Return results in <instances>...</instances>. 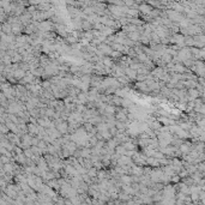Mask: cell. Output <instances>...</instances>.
Returning <instances> with one entry per match:
<instances>
[{
	"instance_id": "obj_1",
	"label": "cell",
	"mask_w": 205,
	"mask_h": 205,
	"mask_svg": "<svg viewBox=\"0 0 205 205\" xmlns=\"http://www.w3.org/2000/svg\"><path fill=\"white\" fill-rule=\"evenodd\" d=\"M132 160H133V162H135L136 166H139V167H146V166H148V163H146L148 157H146L144 154L139 152V151H137L136 155L132 157Z\"/></svg>"
},
{
	"instance_id": "obj_2",
	"label": "cell",
	"mask_w": 205,
	"mask_h": 205,
	"mask_svg": "<svg viewBox=\"0 0 205 205\" xmlns=\"http://www.w3.org/2000/svg\"><path fill=\"white\" fill-rule=\"evenodd\" d=\"M138 11H139V15L142 17H145V16H149L154 11V7L151 5H149L148 2H142L138 7Z\"/></svg>"
},
{
	"instance_id": "obj_3",
	"label": "cell",
	"mask_w": 205,
	"mask_h": 205,
	"mask_svg": "<svg viewBox=\"0 0 205 205\" xmlns=\"http://www.w3.org/2000/svg\"><path fill=\"white\" fill-rule=\"evenodd\" d=\"M133 88H136L137 90H139L140 93L143 94H150V89H149V85L146 84V82H136V84L133 85Z\"/></svg>"
},
{
	"instance_id": "obj_4",
	"label": "cell",
	"mask_w": 205,
	"mask_h": 205,
	"mask_svg": "<svg viewBox=\"0 0 205 205\" xmlns=\"http://www.w3.org/2000/svg\"><path fill=\"white\" fill-rule=\"evenodd\" d=\"M97 49L102 53L104 57H110L112 53H113V48H112L110 46H108L107 43H101V44L97 47Z\"/></svg>"
},
{
	"instance_id": "obj_5",
	"label": "cell",
	"mask_w": 205,
	"mask_h": 205,
	"mask_svg": "<svg viewBox=\"0 0 205 205\" xmlns=\"http://www.w3.org/2000/svg\"><path fill=\"white\" fill-rule=\"evenodd\" d=\"M130 175L138 176V177L143 176V175H144V167H139V166H136V164H135L133 167L130 168Z\"/></svg>"
},
{
	"instance_id": "obj_6",
	"label": "cell",
	"mask_w": 205,
	"mask_h": 205,
	"mask_svg": "<svg viewBox=\"0 0 205 205\" xmlns=\"http://www.w3.org/2000/svg\"><path fill=\"white\" fill-rule=\"evenodd\" d=\"M57 130L63 135V136H65V135H68V129H70V125H68L67 121H64V122H61V124H58L57 126Z\"/></svg>"
},
{
	"instance_id": "obj_7",
	"label": "cell",
	"mask_w": 205,
	"mask_h": 205,
	"mask_svg": "<svg viewBox=\"0 0 205 205\" xmlns=\"http://www.w3.org/2000/svg\"><path fill=\"white\" fill-rule=\"evenodd\" d=\"M146 163H148V167H151L152 169H156V168H160V160L155 158V157H148L146 160Z\"/></svg>"
},
{
	"instance_id": "obj_8",
	"label": "cell",
	"mask_w": 205,
	"mask_h": 205,
	"mask_svg": "<svg viewBox=\"0 0 205 205\" xmlns=\"http://www.w3.org/2000/svg\"><path fill=\"white\" fill-rule=\"evenodd\" d=\"M125 74L132 80V82H135L137 79V77H138V72L135 71V70H132L131 67H126L125 68Z\"/></svg>"
},
{
	"instance_id": "obj_9",
	"label": "cell",
	"mask_w": 205,
	"mask_h": 205,
	"mask_svg": "<svg viewBox=\"0 0 205 205\" xmlns=\"http://www.w3.org/2000/svg\"><path fill=\"white\" fill-rule=\"evenodd\" d=\"M102 64L108 68H113V66L115 65V61L110 58V57H104L102 59Z\"/></svg>"
},
{
	"instance_id": "obj_10",
	"label": "cell",
	"mask_w": 205,
	"mask_h": 205,
	"mask_svg": "<svg viewBox=\"0 0 205 205\" xmlns=\"http://www.w3.org/2000/svg\"><path fill=\"white\" fill-rule=\"evenodd\" d=\"M115 154H118L119 156H126V154H127V150L122 146V145H119L116 149H115Z\"/></svg>"
},
{
	"instance_id": "obj_11",
	"label": "cell",
	"mask_w": 205,
	"mask_h": 205,
	"mask_svg": "<svg viewBox=\"0 0 205 205\" xmlns=\"http://www.w3.org/2000/svg\"><path fill=\"white\" fill-rule=\"evenodd\" d=\"M97 174H99V171L95 168V167H93V168H90L89 171H88V175L94 180V179H97Z\"/></svg>"
},
{
	"instance_id": "obj_12",
	"label": "cell",
	"mask_w": 205,
	"mask_h": 205,
	"mask_svg": "<svg viewBox=\"0 0 205 205\" xmlns=\"http://www.w3.org/2000/svg\"><path fill=\"white\" fill-rule=\"evenodd\" d=\"M190 94L192 95V97H197V95H198V93H197L196 90H191V91H190Z\"/></svg>"
},
{
	"instance_id": "obj_13",
	"label": "cell",
	"mask_w": 205,
	"mask_h": 205,
	"mask_svg": "<svg viewBox=\"0 0 205 205\" xmlns=\"http://www.w3.org/2000/svg\"><path fill=\"white\" fill-rule=\"evenodd\" d=\"M171 182H173V181H174V182H177V181H179V176H174V177H171Z\"/></svg>"
},
{
	"instance_id": "obj_14",
	"label": "cell",
	"mask_w": 205,
	"mask_h": 205,
	"mask_svg": "<svg viewBox=\"0 0 205 205\" xmlns=\"http://www.w3.org/2000/svg\"><path fill=\"white\" fill-rule=\"evenodd\" d=\"M100 205H108L107 203H103V202H100Z\"/></svg>"
}]
</instances>
